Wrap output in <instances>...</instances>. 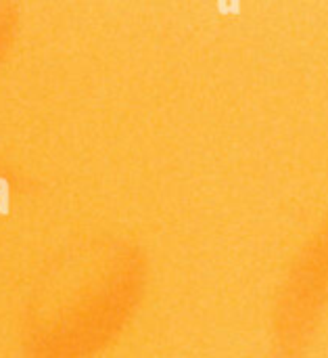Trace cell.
Listing matches in <instances>:
<instances>
[{
	"instance_id": "cell-1",
	"label": "cell",
	"mask_w": 328,
	"mask_h": 358,
	"mask_svg": "<svg viewBox=\"0 0 328 358\" xmlns=\"http://www.w3.org/2000/svg\"><path fill=\"white\" fill-rule=\"evenodd\" d=\"M147 287L142 252L117 235L63 245L36 275L21 313L27 358H96L134 321Z\"/></svg>"
},
{
	"instance_id": "cell-2",
	"label": "cell",
	"mask_w": 328,
	"mask_h": 358,
	"mask_svg": "<svg viewBox=\"0 0 328 358\" xmlns=\"http://www.w3.org/2000/svg\"><path fill=\"white\" fill-rule=\"evenodd\" d=\"M21 27V13L15 2H2L0 0V71L6 65L8 57L13 55V48L19 38Z\"/></svg>"
}]
</instances>
